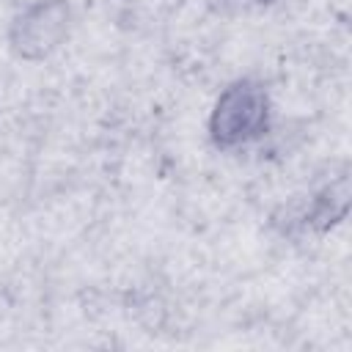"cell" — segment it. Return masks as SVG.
Wrapping results in <instances>:
<instances>
[{
  "label": "cell",
  "mask_w": 352,
  "mask_h": 352,
  "mask_svg": "<svg viewBox=\"0 0 352 352\" xmlns=\"http://www.w3.org/2000/svg\"><path fill=\"white\" fill-rule=\"evenodd\" d=\"M272 118V102L264 82L239 77L228 82L209 113V138L220 151H234L256 143Z\"/></svg>",
  "instance_id": "1"
},
{
  "label": "cell",
  "mask_w": 352,
  "mask_h": 352,
  "mask_svg": "<svg viewBox=\"0 0 352 352\" xmlns=\"http://www.w3.org/2000/svg\"><path fill=\"white\" fill-rule=\"evenodd\" d=\"M72 28L69 0H33L11 22L8 44L25 60H41L52 55Z\"/></svg>",
  "instance_id": "2"
}]
</instances>
